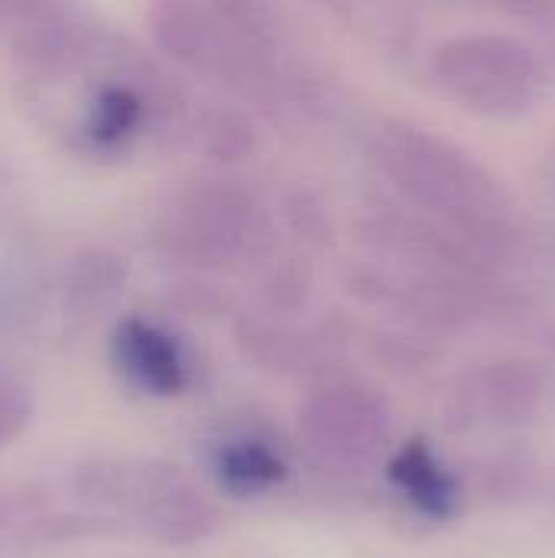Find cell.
<instances>
[{
	"label": "cell",
	"instance_id": "cell-1",
	"mask_svg": "<svg viewBox=\"0 0 555 558\" xmlns=\"http://www.w3.org/2000/svg\"><path fill=\"white\" fill-rule=\"evenodd\" d=\"M213 500L170 461L92 458L75 464L59 490L20 494L23 546L134 536L164 549L213 539Z\"/></svg>",
	"mask_w": 555,
	"mask_h": 558
},
{
	"label": "cell",
	"instance_id": "cell-2",
	"mask_svg": "<svg viewBox=\"0 0 555 558\" xmlns=\"http://www.w3.org/2000/svg\"><path fill=\"white\" fill-rule=\"evenodd\" d=\"M366 157L402 206L455 232L494 271L523 255L527 232L514 193L458 141L402 118H383L366 137Z\"/></svg>",
	"mask_w": 555,
	"mask_h": 558
},
{
	"label": "cell",
	"instance_id": "cell-3",
	"mask_svg": "<svg viewBox=\"0 0 555 558\" xmlns=\"http://www.w3.org/2000/svg\"><path fill=\"white\" fill-rule=\"evenodd\" d=\"M150 245L180 271L216 275L265 262L278 252V229L252 186L196 177L164 199L150 226Z\"/></svg>",
	"mask_w": 555,
	"mask_h": 558
},
{
	"label": "cell",
	"instance_id": "cell-4",
	"mask_svg": "<svg viewBox=\"0 0 555 558\" xmlns=\"http://www.w3.org/2000/svg\"><path fill=\"white\" fill-rule=\"evenodd\" d=\"M147 33L170 65L209 78L249 105L288 108L291 72L278 49L249 39L206 0H150Z\"/></svg>",
	"mask_w": 555,
	"mask_h": 558
},
{
	"label": "cell",
	"instance_id": "cell-5",
	"mask_svg": "<svg viewBox=\"0 0 555 558\" xmlns=\"http://www.w3.org/2000/svg\"><path fill=\"white\" fill-rule=\"evenodd\" d=\"M429 72L445 98L491 121L527 118L550 85L540 49L514 33L448 36L435 46Z\"/></svg>",
	"mask_w": 555,
	"mask_h": 558
},
{
	"label": "cell",
	"instance_id": "cell-6",
	"mask_svg": "<svg viewBox=\"0 0 555 558\" xmlns=\"http://www.w3.org/2000/svg\"><path fill=\"white\" fill-rule=\"evenodd\" d=\"M298 448L324 474L350 477L379 461L393 441V412L357 376H321L298 409Z\"/></svg>",
	"mask_w": 555,
	"mask_h": 558
},
{
	"label": "cell",
	"instance_id": "cell-7",
	"mask_svg": "<svg viewBox=\"0 0 555 558\" xmlns=\"http://www.w3.org/2000/svg\"><path fill=\"white\" fill-rule=\"evenodd\" d=\"M108 360L118 379L147 399H177L193 383V356L186 343L144 314L114 320L108 333Z\"/></svg>",
	"mask_w": 555,
	"mask_h": 558
},
{
	"label": "cell",
	"instance_id": "cell-8",
	"mask_svg": "<svg viewBox=\"0 0 555 558\" xmlns=\"http://www.w3.org/2000/svg\"><path fill=\"white\" fill-rule=\"evenodd\" d=\"M550 396L546 366L536 360H497L461 379L458 409L471 422L520 428L533 422Z\"/></svg>",
	"mask_w": 555,
	"mask_h": 558
},
{
	"label": "cell",
	"instance_id": "cell-9",
	"mask_svg": "<svg viewBox=\"0 0 555 558\" xmlns=\"http://www.w3.org/2000/svg\"><path fill=\"white\" fill-rule=\"evenodd\" d=\"M128 288V265L111 248H79L59 278V311L72 330L105 317Z\"/></svg>",
	"mask_w": 555,
	"mask_h": 558
},
{
	"label": "cell",
	"instance_id": "cell-10",
	"mask_svg": "<svg viewBox=\"0 0 555 558\" xmlns=\"http://www.w3.org/2000/svg\"><path fill=\"white\" fill-rule=\"evenodd\" d=\"M236 343L249 360L275 373L317 369L327 353V337L304 330L294 317H275L258 307L236 314Z\"/></svg>",
	"mask_w": 555,
	"mask_h": 558
},
{
	"label": "cell",
	"instance_id": "cell-11",
	"mask_svg": "<svg viewBox=\"0 0 555 558\" xmlns=\"http://www.w3.org/2000/svg\"><path fill=\"white\" fill-rule=\"evenodd\" d=\"M209 474L226 497L255 500L288 484L291 464L268 438L242 432L216 441L209 454Z\"/></svg>",
	"mask_w": 555,
	"mask_h": 558
},
{
	"label": "cell",
	"instance_id": "cell-12",
	"mask_svg": "<svg viewBox=\"0 0 555 558\" xmlns=\"http://www.w3.org/2000/svg\"><path fill=\"white\" fill-rule=\"evenodd\" d=\"M386 477L415 513L429 520H451L458 513L461 487L425 438L402 441L386 461Z\"/></svg>",
	"mask_w": 555,
	"mask_h": 558
},
{
	"label": "cell",
	"instance_id": "cell-13",
	"mask_svg": "<svg viewBox=\"0 0 555 558\" xmlns=\"http://www.w3.org/2000/svg\"><path fill=\"white\" fill-rule=\"evenodd\" d=\"M190 147L219 167H232L258 150V128L252 114L239 105L229 101L200 105L190 131Z\"/></svg>",
	"mask_w": 555,
	"mask_h": 558
},
{
	"label": "cell",
	"instance_id": "cell-14",
	"mask_svg": "<svg viewBox=\"0 0 555 558\" xmlns=\"http://www.w3.org/2000/svg\"><path fill=\"white\" fill-rule=\"evenodd\" d=\"M311 298V268L298 255L272 252L258 262V311L275 317H298Z\"/></svg>",
	"mask_w": 555,
	"mask_h": 558
},
{
	"label": "cell",
	"instance_id": "cell-15",
	"mask_svg": "<svg viewBox=\"0 0 555 558\" xmlns=\"http://www.w3.org/2000/svg\"><path fill=\"white\" fill-rule=\"evenodd\" d=\"M281 219L298 242L314 248H330L337 242V222L321 193L307 186H288L281 196Z\"/></svg>",
	"mask_w": 555,
	"mask_h": 558
},
{
	"label": "cell",
	"instance_id": "cell-16",
	"mask_svg": "<svg viewBox=\"0 0 555 558\" xmlns=\"http://www.w3.org/2000/svg\"><path fill=\"white\" fill-rule=\"evenodd\" d=\"M82 10H88L82 0H0V36L13 46L46 26L79 16Z\"/></svg>",
	"mask_w": 555,
	"mask_h": 558
},
{
	"label": "cell",
	"instance_id": "cell-17",
	"mask_svg": "<svg viewBox=\"0 0 555 558\" xmlns=\"http://www.w3.org/2000/svg\"><path fill=\"white\" fill-rule=\"evenodd\" d=\"M33 412H36V396H33V386L0 366V451L10 448L33 422Z\"/></svg>",
	"mask_w": 555,
	"mask_h": 558
},
{
	"label": "cell",
	"instance_id": "cell-18",
	"mask_svg": "<svg viewBox=\"0 0 555 558\" xmlns=\"http://www.w3.org/2000/svg\"><path fill=\"white\" fill-rule=\"evenodd\" d=\"M219 16H226L249 39L278 49V20L272 0H206Z\"/></svg>",
	"mask_w": 555,
	"mask_h": 558
},
{
	"label": "cell",
	"instance_id": "cell-19",
	"mask_svg": "<svg viewBox=\"0 0 555 558\" xmlns=\"http://www.w3.org/2000/svg\"><path fill=\"white\" fill-rule=\"evenodd\" d=\"M487 7L514 16V20H527V23H555V0H484Z\"/></svg>",
	"mask_w": 555,
	"mask_h": 558
},
{
	"label": "cell",
	"instance_id": "cell-20",
	"mask_svg": "<svg viewBox=\"0 0 555 558\" xmlns=\"http://www.w3.org/2000/svg\"><path fill=\"white\" fill-rule=\"evenodd\" d=\"M20 546V513H16V494H0V556L7 549Z\"/></svg>",
	"mask_w": 555,
	"mask_h": 558
},
{
	"label": "cell",
	"instance_id": "cell-21",
	"mask_svg": "<svg viewBox=\"0 0 555 558\" xmlns=\"http://www.w3.org/2000/svg\"><path fill=\"white\" fill-rule=\"evenodd\" d=\"M546 350H550V369H546V376H550V389H553V383H555V327L550 330V337H546Z\"/></svg>",
	"mask_w": 555,
	"mask_h": 558
},
{
	"label": "cell",
	"instance_id": "cell-22",
	"mask_svg": "<svg viewBox=\"0 0 555 558\" xmlns=\"http://www.w3.org/2000/svg\"><path fill=\"white\" fill-rule=\"evenodd\" d=\"M334 3H357V0H334Z\"/></svg>",
	"mask_w": 555,
	"mask_h": 558
}]
</instances>
